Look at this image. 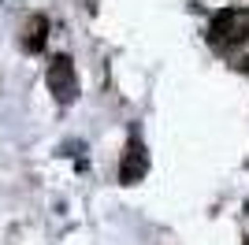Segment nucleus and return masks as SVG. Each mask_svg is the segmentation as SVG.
Returning a JSON list of instances; mask_svg holds the SVG:
<instances>
[{"instance_id":"obj_1","label":"nucleus","mask_w":249,"mask_h":245,"mask_svg":"<svg viewBox=\"0 0 249 245\" xmlns=\"http://www.w3.org/2000/svg\"><path fill=\"white\" fill-rule=\"evenodd\" d=\"M208 41L216 49H234L249 41V8H219L208 22Z\"/></svg>"},{"instance_id":"obj_2","label":"nucleus","mask_w":249,"mask_h":245,"mask_svg":"<svg viewBox=\"0 0 249 245\" xmlns=\"http://www.w3.org/2000/svg\"><path fill=\"white\" fill-rule=\"evenodd\" d=\"M45 86H49V93L60 104H71L74 97H78V74H74V63H71L67 52H56L49 60V67H45Z\"/></svg>"},{"instance_id":"obj_3","label":"nucleus","mask_w":249,"mask_h":245,"mask_svg":"<svg viewBox=\"0 0 249 245\" xmlns=\"http://www.w3.org/2000/svg\"><path fill=\"white\" fill-rule=\"evenodd\" d=\"M149 171V156H145V145L138 141V138H130L123 149V160H119V182L123 186H134L142 182Z\"/></svg>"},{"instance_id":"obj_4","label":"nucleus","mask_w":249,"mask_h":245,"mask_svg":"<svg viewBox=\"0 0 249 245\" xmlns=\"http://www.w3.org/2000/svg\"><path fill=\"white\" fill-rule=\"evenodd\" d=\"M45 37H49V19H45V15H34L30 26H26V41H22V49H26V52H41L45 49Z\"/></svg>"},{"instance_id":"obj_5","label":"nucleus","mask_w":249,"mask_h":245,"mask_svg":"<svg viewBox=\"0 0 249 245\" xmlns=\"http://www.w3.org/2000/svg\"><path fill=\"white\" fill-rule=\"evenodd\" d=\"M242 245H249V234H246V238H242Z\"/></svg>"},{"instance_id":"obj_6","label":"nucleus","mask_w":249,"mask_h":245,"mask_svg":"<svg viewBox=\"0 0 249 245\" xmlns=\"http://www.w3.org/2000/svg\"><path fill=\"white\" fill-rule=\"evenodd\" d=\"M246 215H249V201H246Z\"/></svg>"}]
</instances>
